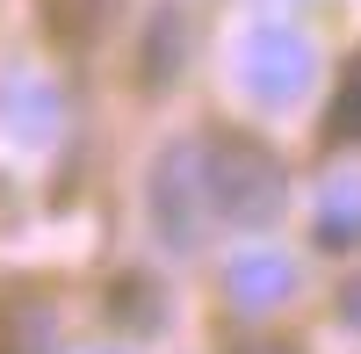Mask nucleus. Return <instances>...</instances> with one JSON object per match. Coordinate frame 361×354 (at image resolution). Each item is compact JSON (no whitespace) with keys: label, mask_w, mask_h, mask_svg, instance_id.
I'll return each mask as SVG.
<instances>
[{"label":"nucleus","mask_w":361,"mask_h":354,"mask_svg":"<svg viewBox=\"0 0 361 354\" xmlns=\"http://www.w3.org/2000/svg\"><path fill=\"white\" fill-rule=\"evenodd\" d=\"M195 181H202L209 217L238 224V231L275 224L282 217V195H289L282 159L267 152L260 138H246V130H209V138H195Z\"/></svg>","instance_id":"1"},{"label":"nucleus","mask_w":361,"mask_h":354,"mask_svg":"<svg viewBox=\"0 0 361 354\" xmlns=\"http://www.w3.org/2000/svg\"><path fill=\"white\" fill-rule=\"evenodd\" d=\"M318 80V51L304 29H282V22H260L238 37V87L260 102V109H296Z\"/></svg>","instance_id":"2"},{"label":"nucleus","mask_w":361,"mask_h":354,"mask_svg":"<svg viewBox=\"0 0 361 354\" xmlns=\"http://www.w3.org/2000/svg\"><path fill=\"white\" fill-rule=\"evenodd\" d=\"M152 224L166 231L173 253H195L202 231L217 224V217H209V202H202V181H195V138L166 145L159 166H152Z\"/></svg>","instance_id":"3"},{"label":"nucleus","mask_w":361,"mask_h":354,"mask_svg":"<svg viewBox=\"0 0 361 354\" xmlns=\"http://www.w3.org/2000/svg\"><path fill=\"white\" fill-rule=\"evenodd\" d=\"M224 289H231V304H238V311H275L282 297H296V260L275 253V246L238 253V260H231V275H224Z\"/></svg>","instance_id":"4"},{"label":"nucleus","mask_w":361,"mask_h":354,"mask_svg":"<svg viewBox=\"0 0 361 354\" xmlns=\"http://www.w3.org/2000/svg\"><path fill=\"white\" fill-rule=\"evenodd\" d=\"M0 123H8L22 145H51V138H58V87H51L44 73L0 80Z\"/></svg>","instance_id":"5"},{"label":"nucleus","mask_w":361,"mask_h":354,"mask_svg":"<svg viewBox=\"0 0 361 354\" xmlns=\"http://www.w3.org/2000/svg\"><path fill=\"white\" fill-rule=\"evenodd\" d=\"M0 354H58V318L29 282L0 289Z\"/></svg>","instance_id":"6"},{"label":"nucleus","mask_w":361,"mask_h":354,"mask_svg":"<svg viewBox=\"0 0 361 354\" xmlns=\"http://www.w3.org/2000/svg\"><path fill=\"white\" fill-rule=\"evenodd\" d=\"M318 246H361V173H333L318 195Z\"/></svg>","instance_id":"7"},{"label":"nucleus","mask_w":361,"mask_h":354,"mask_svg":"<svg viewBox=\"0 0 361 354\" xmlns=\"http://www.w3.org/2000/svg\"><path fill=\"white\" fill-rule=\"evenodd\" d=\"M37 15H44V29L58 44H87L109 22V0H37Z\"/></svg>","instance_id":"8"},{"label":"nucleus","mask_w":361,"mask_h":354,"mask_svg":"<svg viewBox=\"0 0 361 354\" xmlns=\"http://www.w3.org/2000/svg\"><path fill=\"white\" fill-rule=\"evenodd\" d=\"M325 138H333V145H361V58H354V73L340 87L333 116H325Z\"/></svg>","instance_id":"9"},{"label":"nucleus","mask_w":361,"mask_h":354,"mask_svg":"<svg viewBox=\"0 0 361 354\" xmlns=\"http://www.w3.org/2000/svg\"><path fill=\"white\" fill-rule=\"evenodd\" d=\"M180 22L166 15V37H159V29H152V37H145V87H166L173 80V66H180Z\"/></svg>","instance_id":"10"},{"label":"nucleus","mask_w":361,"mask_h":354,"mask_svg":"<svg viewBox=\"0 0 361 354\" xmlns=\"http://www.w3.org/2000/svg\"><path fill=\"white\" fill-rule=\"evenodd\" d=\"M231 354H304L296 340H246V347H231Z\"/></svg>","instance_id":"11"},{"label":"nucleus","mask_w":361,"mask_h":354,"mask_svg":"<svg viewBox=\"0 0 361 354\" xmlns=\"http://www.w3.org/2000/svg\"><path fill=\"white\" fill-rule=\"evenodd\" d=\"M340 311H347V326H361V275L340 289Z\"/></svg>","instance_id":"12"}]
</instances>
